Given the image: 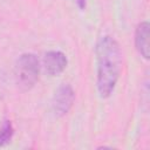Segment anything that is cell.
Here are the masks:
<instances>
[{
  "instance_id": "cell-2",
  "label": "cell",
  "mask_w": 150,
  "mask_h": 150,
  "mask_svg": "<svg viewBox=\"0 0 150 150\" xmlns=\"http://www.w3.org/2000/svg\"><path fill=\"white\" fill-rule=\"evenodd\" d=\"M15 79L18 86L23 90H29L39 80L40 62L35 54L26 53L19 56L15 63Z\"/></svg>"
},
{
  "instance_id": "cell-4",
  "label": "cell",
  "mask_w": 150,
  "mask_h": 150,
  "mask_svg": "<svg viewBox=\"0 0 150 150\" xmlns=\"http://www.w3.org/2000/svg\"><path fill=\"white\" fill-rule=\"evenodd\" d=\"M67 57L60 50H50L46 53L43 57V66L48 75L57 76L60 75L67 67Z\"/></svg>"
},
{
  "instance_id": "cell-6",
  "label": "cell",
  "mask_w": 150,
  "mask_h": 150,
  "mask_svg": "<svg viewBox=\"0 0 150 150\" xmlns=\"http://www.w3.org/2000/svg\"><path fill=\"white\" fill-rule=\"evenodd\" d=\"M14 135V129L13 125L11 123V121L6 120L1 128H0V146H4L6 144H8L12 141V137Z\"/></svg>"
},
{
  "instance_id": "cell-7",
  "label": "cell",
  "mask_w": 150,
  "mask_h": 150,
  "mask_svg": "<svg viewBox=\"0 0 150 150\" xmlns=\"http://www.w3.org/2000/svg\"><path fill=\"white\" fill-rule=\"evenodd\" d=\"M76 4H77V7L81 11H83L86 8V6H87V0H76Z\"/></svg>"
},
{
  "instance_id": "cell-3",
  "label": "cell",
  "mask_w": 150,
  "mask_h": 150,
  "mask_svg": "<svg viewBox=\"0 0 150 150\" xmlns=\"http://www.w3.org/2000/svg\"><path fill=\"white\" fill-rule=\"evenodd\" d=\"M74 101H75V93L73 88L69 84L63 83L56 89L54 94V97L52 101L53 111L57 116H63L70 110Z\"/></svg>"
},
{
  "instance_id": "cell-5",
  "label": "cell",
  "mask_w": 150,
  "mask_h": 150,
  "mask_svg": "<svg viewBox=\"0 0 150 150\" xmlns=\"http://www.w3.org/2000/svg\"><path fill=\"white\" fill-rule=\"evenodd\" d=\"M149 28L150 25L148 21H143L141 22L135 32V46L137 52L144 57V59H149L150 52H149Z\"/></svg>"
},
{
  "instance_id": "cell-1",
  "label": "cell",
  "mask_w": 150,
  "mask_h": 150,
  "mask_svg": "<svg viewBox=\"0 0 150 150\" xmlns=\"http://www.w3.org/2000/svg\"><path fill=\"white\" fill-rule=\"evenodd\" d=\"M96 63L97 90L102 98H107L112 94L122 70V52L114 38H100L96 43Z\"/></svg>"
}]
</instances>
